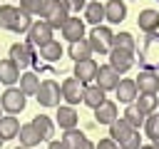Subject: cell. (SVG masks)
<instances>
[{
	"instance_id": "cell-37",
	"label": "cell",
	"mask_w": 159,
	"mask_h": 149,
	"mask_svg": "<svg viewBox=\"0 0 159 149\" xmlns=\"http://www.w3.org/2000/svg\"><path fill=\"white\" fill-rule=\"evenodd\" d=\"M94 149H119V144L107 137V139H99V144H94Z\"/></svg>"
},
{
	"instance_id": "cell-19",
	"label": "cell",
	"mask_w": 159,
	"mask_h": 149,
	"mask_svg": "<svg viewBox=\"0 0 159 149\" xmlns=\"http://www.w3.org/2000/svg\"><path fill=\"white\" fill-rule=\"evenodd\" d=\"M137 25H139V30H144V32H157V30H159V12L152 10V7L142 10L139 17H137Z\"/></svg>"
},
{
	"instance_id": "cell-13",
	"label": "cell",
	"mask_w": 159,
	"mask_h": 149,
	"mask_svg": "<svg viewBox=\"0 0 159 149\" xmlns=\"http://www.w3.org/2000/svg\"><path fill=\"white\" fill-rule=\"evenodd\" d=\"M57 124L62 127V129H75L77 127V122H80V117H77V109L72 107V104H57Z\"/></svg>"
},
{
	"instance_id": "cell-2",
	"label": "cell",
	"mask_w": 159,
	"mask_h": 149,
	"mask_svg": "<svg viewBox=\"0 0 159 149\" xmlns=\"http://www.w3.org/2000/svg\"><path fill=\"white\" fill-rule=\"evenodd\" d=\"M35 97H37V102L42 107H57L62 92H60V84L55 79H42L40 87H37V92H35Z\"/></svg>"
},
{
	"instance_id": "cell-23",
	"label": "cell",
	"mask_w": 159,
	"mask_h": 149,
	"mask_svg": "<svg viewBox=\"0 0 159 149\" xmlns=\"http://www.w3.org/2000/svg\"><path fill=\"white\" fill-rule=\"evenodd\" d=\"M35 129H37V134L42 137V142L45 139H50L52 134H55V122L47 117V114H37V117H32V122H30Z\"/></svg>"
},
{
	"instance_id": "cell-7",
	"label": "cell",
	"mask_w": 159,
	"mask_h": 149,
	"mask_svg": "<svg viewBox=\"0 0 159 149\" xmlns=\"http://www.w3.org/2000/svg\"><path fill=\"white\" fill-rule=\"evenodd\" d=\"M70 17V7L62 2V0H57L47 12H45V22L52 27V30H60L62 25H65V20Z\"/></svg>"
},
{
	"instance_id": "cell-21",
	"label": "cell",
	"mask_w": 159,
	"mask_h": 149,
	"mask_svg": "<svg viewBox=\"0 0 159 149\" xmlns=\"http://www.w3.org/2000/svg\"><path fill=\"white\" fill-rule=\"evenodd\" d=\"M132 132H134V129L129 127V122H127L124 117H122V119L117 117V119L109 124V139H114L117 144H122V142H124V139H127Z\"/></svg>"
},
{
	"instance_id": "cell-4",
	"label": "cell",
	"mask_w": 159,
	"mask_h": 149,
	"mask_svg": "<svg viewBox=\"0 0 159 149\" xmlns=\"http://www.w3.org/2000/svg\"><path fill=\"white\" fill-rule=\"evenodd\" d=\"M82 89H84V84H82L77 77H67V79L60 84L62 99H67V104H72V107L82 102Z\"/></svg>"
},
{
	"instance_id": "cell-11",
	"label": "cell",
	"mask_w": 159,
	"mask_h": 149,
	"mask_svg": "<svg viewBox=\"0 0 159 149\" xmlns=\"http://www.w3.org/2000/svg\"><path fill=\"white\" fill-rule=\"evenodd\" d=\"M114 94H117V99H119V104H132V102L137 99V94H139V89H137V84H134V79H119V84L114 87Z\"/></svg>"
},
{
	"instance_id": "cell-1",
	"label": "cell",
	"mask_w": 159,
	"mask_h": 149,
	"mask_svg": "<svg viewBox=\"0 0 159 149\" xmlns=\"http://www.w3.org/2000/svg\"><path fill=\"white\" fill-rule=\"evenodd\" d=\"M87 42H89L92 52L104 55V52L112 50V30H109L107 25H94L92 32H89V40H87Z\"/></svg>"
},
{
	"instance_id": "cell-36",
	"label": "cell",
	"mask_w": 159,
	"mask_h": 149,
	"mask_svg": "<svg viewBox=\"0 0 159 149\" xmlns=\"http://www.w3.org/2000/svg\"><path fill=\"white\" fill-rule=\"evenodd\" d=\"M139 147H142V139H139V132H137V129L119 144V149H139Z\"/></svg>"
},
{
	"instance_id": "cell-31",
	"label": "cell",
	"mask_w": 159,
	"mask_h": 149,
	"mask_svg": "<svg viewBox=\"0 0 159 149\" xmlns=\"http://www.w3.org/2000/svg\"><path fill=\"white\" fill-rule=\"evenodd\" d=\"M134 104L144 112V114H152V112H157V107H159V99H157V94H147V92H139L137 94V99H134Z\"/></svg>"
},
{
	"instance_id": "cell-15",
	"label": "cell",
	"mask_w": 159,
	"mask_h": 149,
	"mask_svg": "<svg viewBox=\"0 0 159 149\" xmlns=\"http://www.w3.org/2000/svg\"><path fill=\"white\" fill-rule=\"evenodd\" d=\"M17 79H20V67H17L10 57H7V60H0V82L7 84V87H12Z\"/></svg>"
},
{
	"instance_id": "cell-33",
	"label": "cell",
	"mask_w": 159,
	"mask_h": 149,
	"mask_svg": "<svg viewBox=\"0 0 159 149\" xmlns=\"http://www.w3.org/2000/svg\"><path fill=\"white\" fill-rule=\"evenodd\" d=\"M112 47L134 52V37H132L129 32H117V35H112Z\"/></svg>"
},
{
	"instance_id": "cell-25",
	"label": "cell",
	"mask_w": 159,
	"mask_h": 149,
	"mask_svg": "<svg viewBox=\"0 0 159 149\" xmlns=\"http://www.w3.org/2000/svg\"><path fill=\"white\" fill-rule=\"evenodd\" d=\"M17 134H20V144H22V147H30V149L42 142V137L37 134V129H35L32 124H20V132H17Z\"/></svg>"
},
{
	"instance_id": "cell-12",
	"label": "cell",
	"mask_w": 159,
	"mask_h": 149,
	"mask_svg": "<svg viewBox=\"0 0 159 149\" xmlns=\"http://www.w3.org/2000/svg\"><path fill=\"white\" fill-rule=\"evenodd\" d=\"M124 17H127V5H124V0H107V2H104V20H107V22L119 25Z\"/></svg>"
},
{
	"instance_id": "cell-22",
	"label": "cell",
	"mask_w": 159,
	"mask_h": 149,
	"mask_svg": "<svg viewBox=\"0 0 159 149\" xmlns=\"http://www.w3.org/2000/svg\"><path fill=\"white\" fill-rule=\"evenodd\" d=\"M102 20H104V5H102L99 0H89V2L84 5V22H89V25H102Z\"/></svg>"
},
{
	"instance_id": "cell-20",
	"label": "cell",
	"mask_w": 159,
	"mask_h": 149,
	"mask_svg": "<svg viewBox=\"0 0 159 149\" xmlns=\"http://www.w3.org/2000/svg\"><path fill=\"white\" fill-rule=\"evenodd\" d=\"M57 0H20V10H25L27 15H40L45 17V12L55 5Z\"/></svg>"
},
{
	"instance_id": "cell-40",
	"label": "cell",
	"mask_w": 159,
	"mask_h": 149,
	"mask_svg": "<svg viewBox=\"0 0 159 149\" xmlns=\"http://www.w3.org/2000/svg\"><path fill=\"white\" fill-rule=\"evenodd\" d=\"M82 149H94V144H92V142H87V144H84Z\"/></svg>"
},
{
	"instance_id": "cell-42",
	"label": "cell",
	"mask_w": 159,
	"mask_h": 149,
	"mask_svg": "<svg viewBox=\"0 0 159 149\" xmlns=\"http://www.w3.org/2000/svg\"><path fill=\"white\" fill-rule=\"evenodd\" d=\"M17 149H30V147H22V144H20V147H17Z\"/></svg>"
},
{
	"instance_id": "cell-26",
	"label": "cell",
	"mask_w": 159,
	"mask_h": 149,
	"mask_svg": "<svg viewBox=\"0 0 159 149\" xmlns=\"http://www.w3.org/2000/svg\"><path fill=\"white\" fill-rule=\"evenodd\" d=\"M62 142H65V147H67V149H82V147H84L89 139L84 137V132H80V129L75 127V129H65Z\"/></svg>"
},
{
	"instance_id": "cell-29",
	"label": "cell",
	"mask_w": 159,
	"mask_h": 149,
	"mask_svg": "<svg viewBox=\"0 0 159 149\" xmlns=\"http://www.w3.org/2000/svg\"><path fill=\"white\" fill-rule=\"evenodd\" d=\"M122 117L129 122V127H132V129H139V127L144 124V119H147V114H144L134 102H132V104H127V109H124V114H122Z\"/></svg>"
},
{
	"instance_id": "cell-32",
	"label": "cell",
	"mask_w": 159,
	"mask_h": 149,
	"mask_svg": "<svg viewBox=\"0 0 159 149\" xmlns=\"http://www.w3.org/2000/svg\"><path fill=\"white\" fill-rule=\"evenodd\" d=\"M15 15H17V7L15 5H0V27L2 30H12Z\"/></svg>"
},
{
	"instance_id": "cell-39",
	"label": "cell",
	"mask_w": 159,
	"mask_h": 149,
	"mask_svg": "<svg viewBox=\"0 0 159 149\" xmlns=\"http://www.w3.org/2000/svg\"><path fill=\"white\" fill-rule=\"evenodd\" d=\"M50 149H67L62 139H50Z\"/></svg>"
},
{
	"instance_id": "cell-14",
	"label": "cell",
	"mask_w": 159,
	"mask_h": 149,
	"mask_svg": "<svg viewBox=\"0 0 159 149\" xmlns=\"http://www.w3.org/2000/svg\"><path fill=\"white\" fill-rule=\"evenodd\" d=\"M94 74H97V62H94L92 57L75 62V74H72V77H77L82 84H84V82H89V79H94Z\"/></svg>"
},
{
	"instance_id": "cell-10",
	"label": "cell",
	"mask_w": 159,
	"mask_h": 149,
	"mask_svg": "<svg viewBox=\"0 0 159 149\" xmlns=\"http://www.w3.org/2000/svg\"><path fill=\"white\" fill-rule=\"evenodd\" d=\"M60 30H62V37L70 40V42L82 40V37H84V20H80V17H67Z\"/></svg>"
},
{
	"instance_id": "cell-3",
	"label": "cell",
	"mask_w": 159,
	"mask_h": 149,
	"mask_svg": "<svg viewBox=\"0 0 159 149\" xmlns=\"http://www.w3.org/2000/svg\"><path fill=\"white\" fill-rule=\"evenodd\" d=\"M25 35H27V42H30V45H35V47H42L47 40H52V27H50L45 20H35Z\"/></svg>"
},
{
	"instance_id": "cell-28",
	"label": "cell",
	"mask_w": 159,
	"mask_h": 149,
	"mask_svg": "<svg viewBox=\"0 0 159 149\" xmlns=\"http://www.w3.org/2000/svg\"><path fill=\"white\" fill-rule=\"evenodd\" d=\"M62 45H60V40H47L42 47H40V55H42V60H47V62H57L60 57H62Z\"/></svg>"
},
{
	"instance_id": "cell-30",
	"label": "cell",
	"mask_w": 159,
	"mask_h": 149,
	"mask_svg": "<svg viewBox=\"0 0 159 149\" xmlns=\"http://www.w3.org/2000/svg\"><path fill=\"white\" fill-rule=\"evenodd\" d=\"M20 92L27 97V94H35L37 92V87H40V77L35 74V72H25V74H20Z\"/></svg>"
},
{
	"instance_id": "cell-9",
	"label": "cell",
	"mask_w": 159,
	"mask_h": 149,
	"mask_svg": "<svg viewBox=\"0 0 159 149\" xmlns=\"http://www.w3.org/2000/svg\"><path fill=\"white\" fill-rule=\"evenodd\" d=\"M132 65H134V55L129 50H119V47H112L109 50V67H114L119 74L127 72Z\"/></svg>"
},
{
	"instance_id": "cell-17",
	"label": "cell",
	"mask_w": 159,
	"mask_h": 149,
	"mask_svg": "<svg viewBox=\"0 0 159 149\" xmlns=\"http://www.w3.org/2000/svg\"><path fill=\"white\" fill-rule=\"evenodd\" d=\"M104 94H107V92H104L99 84H87V87L82 89V102H84L87 107H92V109H94V107H99V104L107 99Z\"/></svg>"
},
{
	"instance_id": "cell-34",
	"label": "cell",
	"mask_w": 159,
	"mask_h": 149,
	"mask_svg": "<svg viewBox=\"0 0 159 149\" xmlns=\"http://www.w3.org/2000/svg\"><path fill=\"white\" fill-rule=\"evenodd\" d=\"M32 15H27L25 10H17V15H15V22H12V32H27L30 30V25H32V20H30Z\"/></svg>"
},
{
	"instance_id": "cell-43",
	"label": "cell",
	"mask_w": 159,
	"mask_h": 149,
	"mask_svg": "<svg viewBox=\"0 0 159 149\" xmlns=\"http://www.w3.org/2000/svg\"><path fill=\"white\" fill-rule=\"evenodd\" d=\"M0 147H2V139H0Z\"/></svg>"
},
{
	"instance_id": "cell-8",
	"label": "cell",
	"mask_w": 159,
	"mask_h": 149,
	"mask_svg": "<svg viewBox=\"0 0 159 149\" xmlns=\"http://www.w3.org/2000/svg\"><path fill=\"white\" fill-rule=\"evenodd\" d=\"M10 60L17 67H30L32 65V45L30 42H15V45H10Z\"/></svg>"
},
{
	"instance_id": "cell-5",
	"label": "cell",
	"mask_w": 159,
	"mask_h": 149,
	"mask_svg": "<svg viewBox=\"0 0 159 149\" xmlns=\"http://www.w3.org/2000/svg\"><path fill=\"white\" fill-rule=\"evenodd\" d=\"M94 84H99L104 92L114 89V87L119 84V72H117L114 67H109V65H102V67H97V74H94Z\"/></svg>"
},
{
	"instance_id": "cell-38",
	"label": "cell",
	"mask_w": 159,
	"mask_h": 149,
	"mask_svg": "<svg viewBox=\"0 0 159 149\" xmlns=\"http://www.w3.org/2000/svg\"><path fill=\"white\" fill-rule=\"evenodd\" d=\"M67 7H75V10H80V7H84L87 5V0H62Z\"/></svg>"
},
{
	"instance_id": "cell-35",
	"label": "cell",
	"mask_w": 159,
	"mask_h": 149,
	"mask_svg": "<svg viewBox=\"0 0 159 149\" xmlns=\"http://www.w3.org/2000/svg\"><path fill=\"white\" fill-rule=\"evenodd\" d=\"M144 132H147V137L149 139H154V137H159V112H152V114H147V119H144Z\"/></svg>"
},
{
	"instance_id": "cell-41",
	"label": "cell",
	"mask_w": 159,
	"mask_h": 149,
	"mask_svg": "<svg viewBox=\"0 0 159 149\" xmlns=\"http://www.w3.org/2000/svg\"><path fill=\"white\" fill-rule=\"evenodd\" d=\"M139 149H157V147H154V144H147V147H144V144H142V147H139Z\"/></svg>"
},
{
	"instance_id": "cell-18",
	"label": "cell",
	"mask_w": 159,
	"mask_h": 149,
	"mask_svg": "<svg viewBox=\"0 0 159 149\" xmlns=\"http://www.w3.org/2000/svg\"><path fill=\"white\" fill-rule=\"evenodd\" d=\"M94 119H97V124H112L117 119V104L104 99L99 107H94Z\"/></svg>"
},
{
	"instance_id": "cell-27",
	"label": "cell",
	"mask_w": 159,
	"mask_h": 149,
	"mask_svg": "<svg viewBox=\"0 0 159 149\" xmlns=\"http://www.w3.org/2000/svg\"><path fill=\"white\" fill-rule=\"evenodd\" d=\"M70 57H72L75 62L92 57V47H89V42H87L84 37H82V40H75V42H70Z\"/></svg>"
},
{
	"instance_id": "cell-6",
	"label": "cell",
	"mask_w": 159,
	"mask_h": 149,
	"mask_svg": "<svg viewBox=\"0 0 159 149\" xmlns=\"http://www.w3.org/2000/svg\"><path fill=\"white\" fill-rule=\"evenodd\" d=\"M0 104H2V109H7L10 114H17V112L25 109V94H22L17 87H10V89H5Z\"/></svg>"
},
{
	"instance_id": "cell-24",
	"label": "cell",
	"mask_w": 159,
	"mask_h": 149,
	"mask_svg": "<svg viewBox=\"0 0 159 149\" xmlns=\"http://www.w3.org/2000/svg\"><path fill=\"white\" fill-rule=\"evenodd\" d=\"M20 132V119H15V114H7V117H0V139H12L17 137Z\"/></svg>"
},
{
	"instance_id": "cell-16",
	"label": "cell",
	"mask_w": 159,
	"mask_h": 149,
	"mask_svg": "<svg viewBox=\"0 0 159 149\" xmlns=\"http://www.w3.org/2000/svg\"><path fill=\"white\" fill-rule=\"evenodd\" d=\"M137 89L139 92H147V94H157L159 92V77L154 72H139V77L134 79Z\"/></svg>"
},
{
	"instance_id": "cell-44",
	"label": "cell",
	"mask_w": 159,
	"mask_h": 149,
	"mask_svg": "<svg viewBox=\"0 0 159 149\" xmlns=\"http://www.w3.org/2000/svg\"><path fill=\"white\" fill-rule=\"evenodd\" d=\"M0 117H2V114H0Z\"/></svg>"
}]
</instances>
